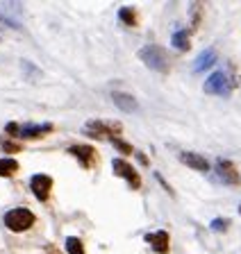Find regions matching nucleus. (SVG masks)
Listing matches in <instances>:
<instances>
[{"instance_id":"obj_1","label":"nucleus","mask_w":241,"mask_h":254,"mask_svg":"<svg viewBox=\"0 0 241 254\" xmlns=\"http://www.w3.org/2000/svg\"><path fill=\"white\" fill-rule=\"evenodd\" d=\"M139 59L148 66L150 70H155V73H161L166 75L171 70V59H168L166 50L160 46H146L139 50Z\"/></svg>"},{"instance_id":"obj_2","label":"nucleus","mask_w":241,"mask_h":254,"mask_svg":"<svg viewBox=\"0 0 241 254\" xmlns=\"http://www.w3.org/2000/svg\"><path fill=\"white\" fill-rule=\"evenodd\" d=\"M121 132H123V127L116 121H91L84 125L86 136L98 138V141H114Z\"/></svg>"},{"instance_id":"obj_3","label":"nucleus","mask_w":241,"mask_h":254,"mask_svg":"<svg viewBox=\"0 0 241 254\" xmlns=\"http://www.w3.org/2000/svg\"><path fill=\"white\" fill-rule=\"evenodd\" d=\"M5 227L11 229V232H27V229L34 225V213L30 211V209H23V206H18V209H11V211L5 213Z\"/></svg>"},{"instance_id":"obj_4","label":"nucleus","mask_w":241,"mask_h":254,"mask_svg":"<svg viewBox=\"0 0 241 254\" xmlns=\"http://www.w3.org/2000/svg\"><path fill=\"white\" fill-rule=\"evenodd\" d=\"M30 189H32L34 197L39 202H48L50 190H53V177H48V175H34L32 180H30Z\"/></svg>"},{"instance_id":"obj_5","label":"nucleus","mask_w":241,"mask_h":254,"mask_svg":"<svg viewBox=\"0 0 241 254\" xmlns=\"http://www.w3.org/2000/svg\"><path fill=\"white\" fill-rule=\"evenodd\" d=\"M112 168H114V173H116L118 177L128 180L132 189H139V186H141V177H139V173H137V170H134L132 166L128 164V161H125V159H114V161H112Z\"/></svg>"},{"instance_id":"obj_6","label":"nucleus","mask_w":241,"mask_h":254,"mask_svg":"<svg viewBox=\"0 0 241 254\" xmlns=\"http://www.w3.org/2000/svg\"><path fill=\"white\" fill-rule=\"evenodd\" d=\"M230 82L225 77V73H214L209 75V79L205 82V93L209 95H228L230 93Z\"/></svg>"},{"instance_id":"obj_7","label":"nucleus","mask_w":241,"mask_h":254,"mask_svg":"<svg viewBox=\"0 0 241 254\" xmlns=\"http://www.w3.org/2000/svg\"><path fill=\"white\" fill-rule=\"evenodd\" d=\"M69 152L78 157V161H80L82 168H96L98 154H96L93 148H89V145H69Z\"/></svg>"},{"instance_id":"obj_8","label":"nucleus","mask_w":241,"mask_h":254,"mask_svg":"<svg viewBox=\"0 0 241 254\" xmlns=\"http://www.w3.org/2000/svg\"><path fill=\"white\" fill-rule=\"evenodd\" d=\"M216 173H219L221 180L228 182L230 186H239L241 184V177H239V173H237L235 164L228 161V159H219V161H216Z\"/></svg>"},{"instance_id":"obj_9","label":"nucleus","mask_w":241,"mask_h":254,"mask_svg":"<svg viewBox=\"0 0 241 254\" xmlns=\"http://www.w3.org/2000/svg\"><path fill=\"white\" fill-rule=\"evenodd\" d=\"M112 100H114V105H116L121 111H128V114L139 111V102H137V98H134V95H130V93H123V91H114V93H112Z\"/></svg>"},{"instance_id":"obj_10","label":"nucleus","mask_w":241,"mask_h":254,"mask_svg":"<svg viewBox=\"0 0 241 254\" xmlns=\"http://www.w3.org/2000/svg\"><path fill=\"white\" fill-rule=\"evenodd\" d=\"M55 132V127L50 123H43V125H23L18 127V136L21 138H41L46 134Z\"/></svg>"},{"instance_id":"obj_11","label":"nucleus","mask_w":241,"mask_h":254,"mask_svg":"<svg viewBox=\"0 0 241 254\" xmlns=\"http://www.w3.org/2000/svg\"><path fill=\"white\" fill-rule=\"evenodd\" d=\"M146 241L150 243L153 252H157V254H166L168 248H171V241H168V234H166V232L148 234V236H146Z\"/></svg>"},{"instance_id":"obj_12","label":"nucleus","mask_w":241,"mask_h":254,"mask_svg":"<svg viewBox=\"0 0 241 254\" xmlns=\"http://www.w3.org/2000/svg\"><path fill=\"white\" fill-rule=\"evenodd\" d=\"M180 161H182L184 166H189V168H193V170H200V173H207L209 170L207 159L200 157V154H196V152H180Z\"/></svg>"},{"instance_id":"obj_13","label":"nucleus","mask_w":241,"mask_h":254,"mask_svg":"<svg viewBox=\"0 0 241 254\" xmlns=\"http://www.w3.org/2000/svg\"><path fill=\"white\" fill-rule=\"evenodd\" d=\"M173 48L182 50V53H189V50H191V41H189L187 30H177L175 34H173Z\"/></svg>"},{"instance_id":"obj_14","label":"nucleus","mask_w":241,"mask_h":254,"mask_svg":"<svg viewBox=\"0 0 241 254\" xmlns=\"http://www.w3.org/2000/svg\"><path fill=\"white\" fill-rule=\"evenodd\" d=\"M214 62H216V53L209 48V50H205V53L198 57V62H196V66H193V68L198 70V73H203V70H207Z\"/></svg>"},{"instance_id":"obj_15","label":"nucleus","mask_w":241,"mask_h":254,"mask_svg":"<svg viewBox=\"0 0 241 254\" xmlns=\"http://www.w3.org/2000/svg\"><path fill=\"white\" fill-rule=\"evenodd\" d=\"M18 170L16 159H0V177H9Z\"/></svg>"},{"instance_id":"obj_16","label":"nucleus","mask_w":241,"mask_h":254,"mask_svg":"<svg viewBox=\"0 0 241 254\" xmlns=\"http://www.w3.org/2000/svg\"><path fill=\"white\" fill-rule=\"evenodd\" d=\"M118 18L130 27L137 25V11H134L132 7H121V9H118Z\"/></svg>"},{"instance_id":"obj_17","label":"nucleus","mask_w":241,"mask_h":254,"mask_svg":"<svg viewBox=\"0 0 241 254\" xmlns=\"http://www.w3.org/2000/svg\"><path fill=\"white\" fill-rule=\"evenodd\" d=\"M66 250H69V254H84L82 241L78 236H69V238H66Z\"/></svg>"},{"instance_id":"obj_18","label":"nucleus","mask_w":241,"mask_h":254,"mask_svg":"<svg viewBox=\"0 0 241 254\" xmlns=\"http://www.w3.org/2000/svg\"><path fill=\"white\" fill-rule=\"evenodd\" d=\"M112 145L118 150V152H123V154H132V152H134L132 145H130V143H125V141H121V138H114Z\"/></svg>"},{"instance_id":"obj_19","label":"nucleus","mask_w":241,"mask_h":254,"mask_svg":"<svg viewBox=\"0 0 241 254\" xmlns=\"http://www.w3.org/2000/svg\"><path fill=\"white\" fill-rule=\"evenodd\" d=\"M0 27H7V30H21V25H18L16 21H9L7 16L0 14Z\"/></svg>"},{"instance_id":"obj_20","label":"nucleus","mask_w":241,"mask_h":254,"mask_svg":"<svg viewBox=\"0 0 241 254\" xmlns=\"http://www.w3.org/2000/svg\"><path fill=\"white\" fill-rule=\"evenodd\" d=\"M212 229H214V232H223V229H228V222H225L223 218H221V220H214L212 222Z\"/></svg>"},{"instance_id":"obj_21","label":"nucleus","mask_w":241,"mask_h":254,"mask_svg":"<svg viewBox=\"0 0 241 254\" xmlns=\"http://www.w3.org/2000/svg\"><path fill=\"white\" fill-rule=\"evenodd\" d=\"M2 150H5V152H18V150H21V145H16V143H2Z\"/></svg>"},{"instance_id":"obj_22","label":"nucleus","mask_w":241,"mask_h":254,"mask_svg":"<svg viewBox=\"0 0 241 254\" xmlns=\"http://www.w3.org/2000/svg\"><path fill=\"white\" fill-rule=\"evenodd\" d=\"M18 127H21V125H16V123H9L5 129H7V134H9V136H18Z\"/></svg>"},{"instance_id":"obj_23","label":"nucleus","mask_w":241,"mask_h":254,"mask_svg":"<svg viewBox=\"0 0 241 254\" xmlns=\"http://www.w3.org/2000/svg\"><path fill=\"white\" fill-rule=\"evenodd\" d=\"M155 180H157V182H160V184H161V186H164V189H166V190H168V193H171V195H175V193H173V189H171V186H168V184H166V182L161 180V175H160V173H157V175H155Z\"/></svg>"},{"instance_id":"obj_24","label":"nucleus","mask_w":241,"mask_h":254,"mask_svg":"<svg viewBox=\"0 0 241 254\" xmlns=\"http://www.w3.org/2000/svg\"><path fill=\"white\" fill-rule=\"evenodd\" d=\"M46 254H59V250L57 248H48L46 250Z\"/></svg>"},{"instance_id":"obj_25","label":"nucleus","mask_w":241,"mask_h":254,"mask_svg":"<svg viewBox=\"0 0 241 254\" xmlns=\"http://www.w3.org/2000/svg\"><path fill=\"white\" fill-rule=\"evenodd\" d=\"M139 161L146 166V164H148V157H146V154H139Z\"/></svg>"},{"instance_id":"obj_26","label":"nucleus","mask_w":241,"mask_h":254,"mask_svg":"<svg viewBox=\"0 0 241 254\" xmlns=\"http://www.w3.org/2000/svg\"><path fill=\"white\" fill-rule=\"evenodd\" d=\"M239 213H241V204H239Z\"/></svg>"}]
</instances>
